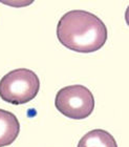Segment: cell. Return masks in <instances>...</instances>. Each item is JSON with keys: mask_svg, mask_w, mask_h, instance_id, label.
Segmentation results:
<instances>
[{"mask_svg": "<svg viewBox=\"0 0 129 147\" xmlns=\"http://www.w3.org/2000/svg\"><path fill=\"white\" fill-rule=\"evenodd\" d=\"M57 37L62 45L78 53H93L104 46L107 28L104 22L86 11L75 9L62 16L57 25Z\"/></svg>", "mask_w": 129, "mask_h": 147, "instance_id": "6da1fadb", "label": "cell"}, {"mask_svg": "<svg viewBox=\"0 0 129 147\" xmlns=\"http://www.w3.org/2000/svg\"><path fill=\"white\" fill-rule=\"evenodd\" d=\"M40 81L36 74L28 68L9 71L0 80V97L14 105L25 104L38 95Z\"/></svg>", "mask_w": 129, "mask_h": 147, "instance_id": "7a4b0ae2", "label": "cell"}, {"mask_svg": "<svg viewBox=\"0 0 129 147\" xmlns=\"http://www.w3.org/2000/svg\"><path fill=\"white\" fill-rule=\"evenodd\" d=\"M55 105L65 117L74 120H82L90 116L93 111L95 98L85 86L71 85L57 92Z\"/></svg>", "mask_w": 129, "mask_h": 147, "instance_id": "3957f363", "label": "cell"}, {"mask_svg": "<svg viewBox=\"0 0 129 147\" xmlns=\"http://www.w3.org/2000/svg\"><path fill=\"white\" fill-rule=\"evenodd\" d=\"M20 131V123L11 111L0 108V147L9 146L15 141Z\"/></svg>", "mask_w": 129, "mask_h": 147, "instance_id": "277c9868", "label": "cell"}, {"mask_svg": "<svg viewBox=\"0 0 129 147\" xmlns=\"http://www.w3.org/2000/svg\"><path fill=\"white\" fill-rule=\"evenodd\" d=\"M78 147H118L114 138L106 130L93 129L79 141Z\"/></svg>", "mask_w": 129, "mask_h": 147, "instance_id": "5b68a950", "label": "cell"}]
</instances>
